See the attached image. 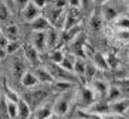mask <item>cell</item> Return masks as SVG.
I'll return each mask as SVG.
<instances>
[{
  "mask_svg": "<svg viewBox=\"0 0 129 119\" xmlns=\"http://www.w3.org/2000/svg\"><path fill=\"white\" fill-rule=\"evenodd\" d=\"M75 92L77 88H74L71 91H67V92H61L55 98V101H54V113L55 115H58L60 118H64L68 113L72 102L75 101Z\"/></svg>",
  "mask_w": 129,
  "mask_h": 119,
  "instance_id": "6da1fadb",
  "label": "cell"
},
{
  "mask_svg": "<svg viewBox=\"0 0 129 119\" xmlns=\"http://www.w3.org/2000/svg\"><path fill=\"white\" fill-rule=\"evenodd\" d=\"M98 99H96V96L89 85H82L80 88H77L75 101H74L77 104V109H88Z\"/></svg>",
  "mask_w": 129,
  "mask_h": 119,
  "instance_id": "7a4b0ae2",
  "label": "cell"
},
{
  "mask_svg": "<svg viewBox=\"0 0 129 119\" xmlns=\"http://www.w3.org/2000/svg\"><path fill=\"white\" fill-rule=\"evenodd\" d=\"M91 89L94 91L95 96L98 101H105L106 99V95H108V89H109V84L108 81H105L104 78H96L95 77L94 80L91 81L89 84Z\"/></svg>",
  "mask_w": 129,
  "mask_h": 119,
  "instance_id": "3957f363",
  "label": "cell"
},
{
  "mask_svg": "<svg viewBox=\"0 0 129 119\" xmlns=\"http://www.w3.org/2000/svg\"><path fill=\"white\" fill-rule=\"evenodd\" d=\"M23 53H24V58L30 62L31 65H34V67L40 65V54L41 53L31 43H27V44L23 46Z\"/></svg>",
  "mask_w": 129,
  "mask_h": 119,
  "instance_id": "277c9868",
  "label": "cell"
},
{
  "mask_svg": "<svg viewBox=\"0 0 129 119\" xmlns=\"http://www.w3.org/2000/svg\"><path fill=\"white\" fill-rule=\"evenodd\" d=\"M54 113V102H50V101H44L38 105L34 109L33 115L37 119H47Z\"/></svg>",
  "mask_w": 129,
  "mask_h": 119,
  "instance_id": "5b68a950",
  "label": "cell"
},
{
  "mask_svg": "<svg viewBox=\"0 0 129 119\" xmlns=\"http://www.w3.org/2000/svg\"><path fill=\"white\" fill-rule=\"evenodd\" d=\"M20 14H21V17H23L24 21H27V23H33L37 17L41 16V9H38L36 4H33L30 2V3L27 4L26 7L20 12Z\"/></svg>",
  "mask_w": 129,
  "mask_h": 119,
  "instance_id": "8992f818",
  "label": "cell"
},
{
  "mask_svg": "<svg viewBox=\"0 0 129 119\" xmlns=\"http://www.w3.org/2000/svg\"><path fill=\"white\" fill-rule=\"evenodd\" d=\"M31 44L40 53H44L47 48V31H33L31 34Z\"/></svg>",
  "mask_w": 129,
  "mask_h": 119,
  "instance_id": "52a82bcc",
  "label": "cell"
},
{
  "mask_svg": "<svg viewBox=\"0 0 129 119\" xmlns=\"http://www.w3.org/2000/svg\"><path fill=\"white\" fill-rule=\"evenodd\" d=\"M34 74H36V77H37V80L40 81V84H47V85H53V82L55 80H54L53 77V74L50 72V69L47 68V65H38L34 69Z\"/></svg>",
  "mask_w": 129,
  "mask_h": 119,
  "instance_id": "ba28073f",
  "label": "cell"
},
{
  "mask_svg": "<svg viewBox=\"0 0 129 119\" xmlns=\"http://www.w3.org/2000/svg\"><path fill=\"white\" fill-rule=\"evenodd\" d=\"M108 104H109L111 112L119 113V115H125L126 111L129 109V98L128 96H123V98L115 101V102H108Z\"/></svg>",
  "mask_w": 129,
  "mask_h": 119,
  "instance_id": "9c48e42d",
  "label": "cell"
},
{
  "mask_svg": "<svg viewBox=\"0 0 129 119\" xmlns=\"http://www.w3.org/2000/svg\"><path fill=\"white\" fill-rule=\"evenodd\" d=\"M20 84L27 89H33V88H37L38 85H40V81L37 80L34 71H28L27 69L26 72H24V75L21 77V80H20Z\"/></svg>",
  "mask_w": 129,
  "mask_h": 119,
  "instance_id": "30bf717a",
  "label": "cell"
},
{
  "mask_svg": "<svg viewBox=\"0 0 129 119\" xmlns=\"http://www.w3.org/2000/svg\"><path fill=\"white\" fill-rule=\"evenodd\" d=\"M101 16H102V19L105 20V21H108V23H114L115 20L119 17V12H118L112 4L106 3V4H104L102 9H101Z\"/></svg>",
  "mask_w": 129,
  "mask_h": 119,
  "instance_id": "8fae6325",
  "label": "cell"
},
{
  "mask_svg": "<svg viewBox=\"0 0 129 119\" xmlns=\"http://www.w3.org/2000/svg\"><path fill=\"white\" fill-rule=\"evenodd\" d=\"M91 60H92V64L95 65V68L98 69V71H106V69H109L108 58H106L102 53H99V51H95L94 55L91 57Z\"/></svg>",
  "mask_w": 129,
  "mask_h": 119,
  "instance_id": "7c38bea8",
  "label": "cell"
},
{
  "mask_svg": "<svg viewBox=\"0 0 129 119\" xmlns=\"http://www.w3.org/2000/svg\"><path fill=\"white\" fill-rule=\"evenodd\" d=\"M47 96V92L44 91V89H36L33 88V91L30 92V98H28V104H30V106L33 105V108H37L38 105L41 104V102H44V99H46Z\"/></svg>",
  "mask_w": 129,
  "mask_h": 119,
  "instance_id": "4fadbf2b",
  "label": "cell"
},
{
  "mask_svg": "<svg viewBox=\"0 0 129 119\" xmlns=\"http://www.w3.org/2000/svg\"><path fill=\"white\" fill-rule=\"evenodd\" d=\"M17 119H28L31 115H33V111H31L30 104L27 102L26 99H21L17 102Z\"/></svg>",
  "mask_w": 129,
  "mask_h": 119,
  "instance_id": "5bb4252c",
  "label": "cell"
},
{
  "mask_svg": "<svg viewBox=\"0 0 129 119\" xmlns=\"http://www.w3.org/2000/svg\"><path fill=\"white\" fill-rule=\"evenodd\" d=\"M0 89H2V94H3V96L6 98L7 101H12V102H19L21 98H20V95L17 92H16L14 89L10 87V85L6 82V81H3L2 82V85H0Z\"/></svg>",
  "mask_w": 129,
  "mask_h": 119,
  "instance_id": "9a60e30c",
  "label": "cell"
},
{
  "mask_svg": "<svg viewBox=\"0 0 129 119\" xmlns=\"http://www.w3.org/2000/svg\"><path fill=\"white\" fill-rule=\"evenodd\" d=\"M87 111L94 112V113H96V115L104 116V115H106V113H109L111 112V108H109V104H108L106 101H96V102H94L91 106L88 108Z\"/></svg>",
  "mask_w": 129,
  "mask_h": 119,
  "instance_id": "2e32d148",
  "label": "cell"
},
{
  "mask_svg": "<svg viewBox=\"0 0 129 119\" xmlns=\"http://www.w3.org/2000/svg\"><path fill=\"white\" fill-rule=\"evenodd\" d=\"M61 41L60 38V30L51 27L48 31H47V48L48 50H54L57 48V44Z\"/></svg>",
  "mask_w": 129,
  "mask_h": 119,
  "instance_id": "e0dca14e",
  "label": "cell"
},
{
  "mask_svg": "<svg viewBox=\"0 0 129 119\" xmlns=\"http://www.w3.org/2000/svg\"><path fill=\"white\" fill-rule=\"evenodd\" d=\"M51 23L48 21V19H47L46 16H40V17H37V19L31 23V28H33V31H48L50 28H51Z\"/></svg>",
  "mask_w": 129,
  "mask_h": 119,
  "instance_id": "ac0fdd59",
  "label": "cell"
},
{
  "mask_svg": "<svg viewBox=\"0 0 129 119\" xmlns=\"http://www.w3.org/2000/svg\"><path fill=\"white\" fill-rule=\"evenodd\" d=\"M12 71H13V75H14L16 80H21V77L24 75V72L27 71L26 68V64L21 58H14L12 62Z\"/></svg>",
  "mask_w": 129,
  "mask_h": 119,
  "instance_id": "d6986e66",
  "label": "cell"
},
{
  "mask_svg": "<svg viewBox=\"0 0 129 119\" xmlns=\"http://www.w3.org/2000/svg\"><path fill=\"white\" fill-rule=\"evenodd\" d=\"M87 64L85 58L82 57H77L75 64H74V74L77 75L78 80H84L85 78V69H87Z\"/></svg>",
  "mask_w": 129,
  "mask_h": 119,
  "instance_id": "ffe728a7",
  "label": "cell"
},
{
  "mask_svg": "<svg viewBox=\"0 0 129 119\" xmlns=\"http://www.w3.org/2000/svg\"><path fill=\"white\" fill-rule=\"evenodd\" d=\"M51 87H53V89L58 94L67 92V91H71V89L75 88L74 82H68V81H54Z\"/></svg>",
  "mask_w": 129,
  "mask_h": 119,
  "instance_id": "44dd1931",
  "label": "cell"
},
{
  "mask_svg": "<svg viewBox=\"0 0 129 119\" xmlns=\"http://www.w3.org/2000/svg\"><path fill=\"white\" fill-rule=\"evenodd\" d=\"M123 98V94H122L121 88L118 85H109V89H108V95H106V102H115V101Z\"/></svg>",
  "mask_w": 129,
  "mask_h": 119,
  "instance_id": "7402d4cb",
  "label": "cell"
},
{
  "mask_svg": "<svg viewBox=\"0 0 129 119\" xmlns=\"http://www.w3.org/2000/svg\"><path fill=\"white\" fill-rule=\"evenodd\" d=\"M112 24H114V27L118 31H129V17L128 16H119Z\"/></svg>",
  "mask_w": 129,
  "mask_h": 119,
  "instance_id": "603a6c76",
  "label": "cell"
},
{
  "mask_svg": "<svg viewBox=\"0 0 129 119\" xmlns=\"http://www.w3.org/2000/svg\"><path fill=\"white\" fill-rule=\"evenodd\" d=\"M75 60H77L75 55H72V54H65L60 65L64 69L70 71V72H74V64H75Z\"/></svg>",
  "mask_w": 129,
  "mask_h": 119,
  "instance_id": "cb8c5ba5",
  "label": "cell"
},
{
  "mask_svg": "<svg viewBox=\"0 0 129 119\" xmlns=\"http://www.w3.org/2000/svg\"><path fill=\"white\" fill-rule=\"evenodd\" d=\"M64 55L65 54L62 53V50H60V48H54V50L48 51V60H50V62H54V64H61Z\"/></svg>",
  "mask_w": 129,
  "mask_h": 119,
  "instance_id": "d4e9b609",
  "label": "cell"
},
{
  "mask_svg": "<svg viewBox=\"0 0 129 119\" xmlns=\"http://www.w3.org/2000/svg\"><path fill=\"white\" fill-rule=\"evenodd\" d=\"M4 35H6L10 41H12V40H19V27L16 26V24H10V26L4 30Z\"/></svg>",
  "mask_w": 129,
  "mask_h": 119,
  "instance_id": "484cf974",
  "label": "cell"
},
{
  "mask_svg": "<svg viewBox=\"0 0 129 119\" xmlns=\"http://www.w3.org/2000/svg\"><path fill=\"white\" fill-rule=\"evenodd\" d=\"M77 116L80 119H102L101 115H96V113L89 112L87 109H77Z\"/></svg>",
  "mask_w": 129,
  "mask_h": 119,
  "instance_id": "4316f807",
  "label": "cell"
},
{
  "mask_svg": "<svg viewBox=\"0 0 129 119\" xmlns=\"http://www.w3.org/2000/svg\"><path fill=\"white\" fill-rule=\"evenodd\" d=\"M20 48H21V43H20L19 40H12V41H9L7 47H6V51H7L9 55H13V54H16Z\"/></svg>",
  "mask_w": 129,
  "mask_h": 119,
  "instance_id": "83f0119b",
  "label": "cell"
},
{
  "mask_svg": "<svg viewBox=\"0 0 129 119\" xmlns=\"http://www.w3.org/2000/svg\"><path fill=\"white\" fill-rule=\"evenodd\" d=\"M7 101V99H6ZM17 102H12V101H7V113L10 119H17Z\"/></svg>",
  "mask_w": 129,
  "mask_h": 119,
  "instance_id": "f1b7e54d",
  "label": "cell"
},
{
  "mask_svg": "<svg viewBox=\"0 0 129 119\" xmlns=\"http://www.w3.org/2000/svg\"><path fill=\"white\" fill-rule=\"evenodd\" d=\"M12 12H10V9L3 3V0H0V21H4V20H7L10 17Z\"/></svg>",
  "mask_w": 129,
  "mask_h": 119,
  "instance_id": "f546056e",
  "label": "cell"
},
{
  "mask_svg": "<svg viewBox=\"0 0 129 119\" xmlns=\"http://www.w3.org/2000/svg\"><path fill=\"white\" fill-rule=\"evenodd\" d=\"M28 3H30V0H14L16 10H17V12H21V10H23Z\"/></svg>",
  "mask_w": 129,
  "mask_h": 119,
  "instance_id": "4dcf8cb0",
  "label": "cell"
},
{
  "mask_svg": "<svg viewBox=\"0 0 129 119\" xmlns=\"http://www.w3.org/2000/svg\"><path fill=\"white\" fill-rule=\"evenodd\" d=\"M33 4H36L38 9H41V10H44V9L48 6V2L50 0H30Z\"/></svg>",
  "mask_w": 129,
  "mask_h": 119,
  "instance_id": "1f68e13d",
  "label": "cell"
},
{
  "mask_svg": "<svg viewBox=\"0 0 129 119\" xmlns=\"http://www.w3.org/2000/svg\"><path fill=\"white\" fill-rule=\"evenodd\" d=\"M102 119H128L125 115H119V113H114V112H109L106 115L102 116Z\"/></svg>",
  "mask_w": 129,
  "mask_h": 119,
  "instance_id": "d6a6232c",
  "label": "cell"
},
{
  "mask_svg": "<svg viewBox=\"0 0 129 119\" xmlns=\"http://www.w3.org/2000/svg\"><path fill=\"white\" fill-rule=\"evenodd\" d=\"M68 7L70 9H81L82 2L81 0H68Z\"/></svg>",
  "mask_w": 129,
  "mask_h": 119,
  "instance_id": "836d02e7",
  "label": "cell"
},
{
  "mask_svg": "<svg viewBox=\"0 0 129 119\" xmlns=\"http://www.w3.org/2000/svg\"><path fill=\"white\" fill-rule=\"evenodd\" d=\"M101 19H102V16L101 17H98V19H92L91 21V27H92V30H101Z\"/></svg>",
  "mask_w": 129,
  "mask_h": 119,
  "instance_id": "e575fe53",
  "label": "cell"
},
{
  "mask_svg": "<svg viewBox=\"0 0 129 119\" xmlns=\"http://www.w3.org/2000/svg\"><path fill=\"white\" fill-rule=\"evenodd\" d=\"M106 58H108V64H109V68H115V67H116V64H118L116 58H115L112 54H109V55H108Z\"/></svg>",
  "mask_w": 129,
  "mask_h": 119,
  "instance_id": "d590c367",
  "label": "cell"
},
{
  "mask_svg": "<svg viewBox=\"0 0 129 119\" xmlns=\"http://www.w3.org/2000/svg\"><path fill=\"white\" fill-rule=\"evenodd\" d=\"M3 3L10 9V12L14 13L16 12V4H14V0H3Z\"/></svg>",
  "mask_w": 129,
  "mask_h": 119,
  "instance_id": "8d00e7d4",
  "label": "cell"
},
{
  "mask_svg": "<svg viewBox=\"0 0 129 119\" xmlns=\"http://www.w3.org/2000/svg\"><path fill=\"white\" fill-rule=\"evenodd\" d=\"M9 41H10V40H9L6 35H2V37H0V47H2V48H6Z\"/></svg>",
  "mask_w": 129,
  "mask_h": 119,
  "instance_id": "74e56055",
  "label": "cell"
},
{
  "mask_svg": "<svg viewBox=\"0 0 129 119\" xmlns=\"http://www.w3.org/2000/svg\"><path fill=\"white\" fill-rule=\"evenodd\" d=\"M9 54H7V51H6V48H2L0 47V60H3V58H6Z\"/></svg>",
  "mask_w": 129,
  "mask_h": 119,
  "instance_id": "f35d334b",
  "label": "cell"
},
{
  "mask_svg": "<svg viewBox=\"0 0 129 119\" xmlns=\"http://www.w3.org/2000/svg\"><path fill=\"white\" fill-rule=\"evenodd\" d=\"M96 4H101V6H104V4H106V3H109L111 0H94Z\"/></svg>",
  "mask_w": 129,
  "mask_h": 119,
  "instance_id": "ab89813d",
  "label": "cell"
},
{
  "mask_svg": "<svg viewBox=\"0 0 129 119\" xmlns=\"http://www.w3.org/2000/svg\"><path fill=\"white\" fill-rule=\"evenodd\" d=\"M47 119H62V118H60L58 115H55V113H53V115L50 116V118H47Z\"/></svg>",
  "mask_w": 129,
  "mask_h": 119,
  "instance_id": "60d3db41",
  "label": "cell"
},
{
  "mask_svg": "<svg viewBox=\"0 0 129 119\" xmlns=\"http://www.w3.org/2000/svg\"><path fill=\"white\" fill-rule=\"evenodd\" d=\"M2 35H4V33H3V30H2V27H0V37Z\"/></svg>",
  "mask_w": 129,
  "mask_h": 119,
  "instance_id": "b9f144b4",
  "label": "cell"
},
{
  "mask_svg": "<svg viewBox=\"0 0 129 119\" xmlns=\"http://www.w3.org/2000/svg\"><path fill=\"white\" fill-rule=\"evenodd\" d=\"M125 116H126V118H128V119H129V109H128V111H126V113H125Z\"/></svg>",
  "mask_w": 129,
  "mask_h": 119,
  "instance_id": "7bdbcfd3",
  "label": "cell"
},
{
  "mask_svg": "<svg viewBox=\"0 0 129 119\" xmlns=\"http://www.w3.org/2000/svg\"><path fill=\"white\" fill-rule=\"evenodd\" d=\"M28 119H37V118H36L34 115H31V116H30V118H28Z\"/></svg>",
  "mask_w": 129,
  "mask_h": 119,
  "instance_id": "ee69618b",
  "label": "cell"
},
{
  "mask_svg": "<svg viewBox=\"0 0 129 119\" xmlns=\"http://www.w3.org/2000/svg\"><path fill=\"white\" fill-rule=\"evenodd\" d=\"M2 96H3V94H2V89H0V99H2Z\"/></svg>",
  "mask_w": 129,
  "mask_h": 119,
  "instance_id": "f6af8a7d",
  "label": "cell"
},
{
  "mask_svg": "<svg viewBox=\"0 0 129 119\" xmlns=\"http://www.w3.org/2000/svg\"><path fill=\"white\" fill-rule=\"evenodd\" d=\"M126 16H128V17H129V9H128V13H126Z\"/></svg>",
  "mask_w": 129,
  "mask_h": 119,
  "instance_id": "bcb514c9",
  "label": "cell"
},
{
  "mask_svg": "<svg viewBox=\"0 0 129 119\" xmlns=\"http://www.w3.org/2000/svg\"><path fill=\"white\" fill-rule=\"evenodd\" d=\"M0 81H2V75H0ZM0 85H2V82H0Z\"/></svg>",
  "mask_w": 129,
  "mask_h": 119,
  "instance_id": "7dc6e473",
  "label": "cell"
},
{
  "mask_svg": "<svg viewBox=\"0 0 129 119\" xmlns=\"http://www.w3.org/2000/svg\"><path fill=\"white\" fill-rule=\"evenodd\" d=\"M128 78H129V75H128Z\"/></svg>",
  "mask_w": 129,
  "mask_h": 119,
  "instance_id": "c3c4849f",
  "label": "cell"
}]
</instances>
